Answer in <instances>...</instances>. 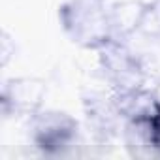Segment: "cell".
<instances>
[{
	"mask_svg": "<svg viewBox=\"0 0 160 160\" xmlns=\"http://www.w3.org/2000/svg\"><path fill=\"white\" fill-rule=\"evenodd\" d=\"M30 136L36 147L45 152H58L72 145L77 136V122L64 111L40 109L30 117Z\"/></svg>",
	"mask_w": 160,
	"mask_h": 160,
	"instance_id": "cell-2",
	"label": "cell"
},
{
	"mask_svg": "<svg viewBox=\"0 0 160 160\" xmlns=\"http://www.w3.org/2000/svg\"><path fill=\"white\" fill-rule=\"evenodd\" d=\"M143 4L139 0H121L111 4L109 8V19H111V38L128 40L132 34L138 32V25L141 19Z\"/></svg>",
	"mask_w": 160,
	"mask_h": 160,
	"instance_id": "cell-4",
	"label": "cell"
},
{
	"mask_svg": "<svg viewBox=\"0 0 160 160\" xmlns=\"http://www.w3.org/2000/svg\"><path fill=\"white\" fill-rule=\"evenodd\" d=\"M47 89L42 79L36 77H13L2 87V113L4 115H27L32 117L43 106Z\"/></svg>",
	"mask_w": 160,
	"mask_h": 160,
	"instance_id": "cell-3",
	"label": "cell"
},
{
	"mask_svg": "<svg viewBox=\"0 0 160 160\" xmlns=\"http://www.w3.org/2000/svg\"><path fill=\"white\" fill-rule=\"evenodd\" d=\"M136 34L147 40H160V0L143 4V12Z\"/></svg>",
	"mask_w": 160,
	"mask_h": 160,
	"instance_id": "cell-5",
	"label": "cell"
},
{
	"mask_svg": "<svg viewBox=\"0 0 160 160\" xmlns=\"http://www.w3.org/2000/svg\"><path fill=\"white\" fill-rule=\"evenodd\" d=\"M109 8L108 0H68L58 8V19L72 42L96 51L113 36Z\"/></svg>",
	"mask_w": 160,
	"mask_h": 160,
	"instance_id": "cell-1",
	"label": "cell"
},
{
	"mask_svg": "<svg viewBox=\"0 0 160 160\" xmlns=\"http://www.w3.org/2000/svg\"><path fill=\"white\" fill-rule=\"evenodd\" d=\"M0 55H2V64L4 66L15 55V43H12V38L8 36V32H2V40H0Z\"/></svg>",
	"mask_w": 160,
	"mask_h": 160,
	"instance_id": "cell-6",
	"label": "cell"
}]
</instances>
